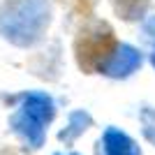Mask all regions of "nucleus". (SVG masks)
I'll list each match as a JSON object with an SVG mask.
<instances>
[{
  "instance_id": "f257e3e1",
  "label": "nucleus",
  "mask_w": 155,
  "mask_h": 155,
  "mask_svg": "<svg viewBox=\"0 0 155 155\" xmlns=\"http://www.w3.org/2000/svg\"><path fill=\"white\" fill-rule=\"evenodd\" d=\"M51 23L49 0H5L0 7V35L14 46H35Z\"/></svg>"
},
{
  "instance_id": "f03ea898",
  "label": "nucleus",
  "mask_w": 155,
  "mask_h": 155,
  "mask_svg": "<svg viewBox=\"0 0 155 155\" xmlns=\"http://www.w3.org/2000/svg\"><path fill=\"white\" fill-rule=\"evenodd\" d=\"M16 100H19V107L9 118V127L30 148H39L46 137V125L56 116L53 97L49 93L28 91V93H21Z\"/></svg>"
},
{
  "instance_id": "7ed1b4c3",
  "label": "nucleus",
  "mask_w": 155,
  "mask_h": 155,
  "mask_svg": "<svg viewBox=\"0 0 155 155\" xmlns=\"http://www.w3.org/2000/svg\"><path fill=\"white\" fill-rule=\"evenodd\" d=\"M118 46L120 44L116 42V35H114L109 23L93 21L74 39V58H77L79 70L84 74L104 72Z\"/></svg>"
},
{
  "instance_id": "20e7f679",
  "label": "nucleus",
  "mask_w": 155,
  "mask_h": 155,
  "mask_svg": "<svg viewBox=\"0 0 155 155\" xmlns=\"http://www.w3.org/2000/svg\"><path fill=\"white\" fill-rule=\"evenodd\" d=\"M139 67H141V53L130 44H120L116 49V53L111 56L104 74L111 77V79H125L132 72H137Z\"/></svg>"
},
{
  "instance_id": "39448f33",
  "label": "nucleus",
  "mask_w": 155,
  "mask_h": 155,
  "mask_svg": "<svg viewBox=\"0 0 155 155\" xmlns=\"http://www.w3.org/2000/svg\"><path fill=\"white\" fill-rule=\"evenodd\" d=\"M100 155H141V150L125 132L109 127L100 141Z\"/></svg>"
},
{
  "instance_id": "423d86ee",
  "label": "nucleus",
  "mask_w": 155,
  "mask_h": 155,
  "mask_svg": "<svg viewBox=\"0 0 155 155\" xmlns=\"http://www.w3.org/2000/svg\"><path fill=\"white\" fill-rule=\"evenodd\" d=\"M111 5L123 21H139L146 14L150 0H111Z\"/></svg>"
},
{
  "instance_id": "0eeeda50",
  "label": "nucleus",
  "mask_w": 155,
  "mask_h": 155,
  "mask_svg": "<svg viewBox=\"0 0 155 155\" xmlns=\"http://www.w3.org/2000/svg\"><path fill=\"white\" fill-rule=\"evenodd\" d=\"M88 125H91V116H88L86 111H72L70 114V125L58 134V139L65 141V143H72Z\"/></svg>"
},
{
  "instance_id": "6e6552de",
  "label": "nucleus",
  "mask_w": 155,
  "mask_h": 155,
  "mask_svg": "<svg viewBox=\"0 0 155 155\" xmlns=\"http://www.w3.org/2000/svg\"><path fill=\"white\" fill-rule=\"evenodd\" d=\"M141 127H143V137L155 146V109L153 107L141 109Z\"/></svg>"
},
{
  "instance_id": "1a4fd4ad",
  "label": "nucleus",
  "mask_w": 155,
  "mask_h": 155,
  "mask_svg": "<svg viewBox=\"0 0 155 155\" xmlns=\"http://www.w3.org/2000/svg\"><path fill=\"white\" fill-rule=\"evenodd\" d=\"M143 35H146V42H148V49H150V63L155 67V16L146 19L143 23Z\"/></svg>"
},
{
  "instance_id": "9d476101",
  "label": "nucleus",
  "mask_w": 155,
  "mask_h": 155,
  "mask_svg": "<svg viewBox=\"0 0 155 155\" xmlns=\"http://www.w3.org/2000/svg\"><path fill=\"white\" fill-rule=\"evenodd\" d=\"M72 155H79V153H72Z\"/></svg>"
},
{
  "instance_id": "9b49d317",
  "label": "nucleus",
  "mask_w": 155,
  "mask_h": 155,
  "mask_svg": "<svg viewBox=\"0 0 155 155\" xmlns=\"http://www.w3.org/2000/svg\"><path fill=\"white\" fill-rule=\"evenodd\" d=\"M56 155H60V153H56Z\"/></svg>"
}]
</instances>
